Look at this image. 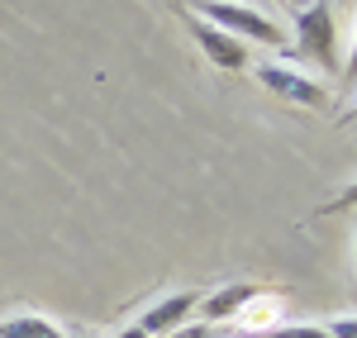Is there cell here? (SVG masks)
<instances>
[{
	"label": "cell",
	"instance_id": "obj_6",
	"mask_svg": "<svg viewBox=\"0 0 357 338\" xmlns=\"http://www.w3.org/2000/svg\"><path fill=\"white\" fill-rule=\"evenodd\" d=\"M248 300H257V286H224V291H215L205 300V324H220L229 314H238Z\"/></svg>",
	"mask_w": 357,
	"mask_h": 338
},
{
	"label": "cell",
	"instance_id": "obj_5",
	"mask_svg": "<svg viewBox=\"0 0 357 338\" xmlns=\"http://www.w3.org/2000/svg\"><path fill=\"white\" fill-rule=\"evenodd\" d=\"M191 33H195V43H200V53L210 57L215 67H248V48H243V38H234V33H224V29H215V24H205V20H195L191 24Z\"/></svg>",
	"mask_w": 357,
	"mask_h": 338
},
{
	"label": "cell",
	"instance_id": "obj_13",
	"mask_svg": "<svg viewBox=\"0 0 357 338\" xmlns=\"http://www.w3.org/2000/svg\"><path fill=\"white\" fill-rule=\"evenodd\" d=\"M348 72L357 77V38H353V57H348Z\"/></svg>",
	"mask_w": 357,
	"mask_h": 338
},
{
	"label": "cell",
	"instance_id": "obj_17",
	"mask_svg": "<svg viewBox=\"0 0 357 338\" xmlns=\"http://www.w3.org/2000/svg\"><path fill=\"white\" fill-rule=\"evenodd\" d=\"M238 5H243V0H238Z\"/></svg>",
	"mask_w": 357,
	"mask_h": 338
},
{
	"label": "cell",
	"instance_id": "obj_4",
	"mask_svg": "<svg viewBox=\"0 0 357 338\" xmlns=\"http://www.w3.org/2000/svg\"><path fill=\"white\" fill-rule=\"evenodd\" d=\"M200 305V295L195 291H172V295H162V300H153L148 310H143V319H138V329L153 338V334H172V329H181V324H191V310Z\"/></svg>",
	"mask_w": 357,
	"mask_h": 338
},
{
	"label": "cell",
	"instance_id": "obj_14",
	"mask_svg": "<svg viewBox=\"0 0 357 338\" xmlns=\"http://www.w3.org/2000/svg\"><path fill=\"white\" fill-rule=\"evenodd\" d=\"M286 5H301V10H305V5H310V0H286Z\"/></svg>",
	"mask_w": 357,
	"mask_h": 338
},
{
	"label": "cell",
	"instance_id": "obj_7",
	"mask_svg": "<svg viewBox=\"0 0 357 338\" xmlns=\"http://www.w3.org/2000/svg\"><path fill=\"white\" fill-rule=\"evenodd\" d=\"M0 338H67L53 319H38V314H10L0 319Z\"/></svg>",
	"mask_w": 357,
	"mask_h": 338
},
{
	"label": "cell",
	"instance_id": "obj_15",
	"mask_svg": "<svg viewBox=\"0 0 357 338\" xmlns=\"http://www.w3.org/2000/svg\"><path fill=\"white\" fill-rule=\"evenodd\" d=\"M67 338H91V334H67Z\"/></svg>",
	"mask_w": 357,
	"mask_h": 338
},
{
	"label": "cell",
	"instance_id": "obj_2",
	"mask_svg": "<svg viewBox=\"0 0 357 338\" xmlns=\"http://www.w3.org/2000/svg\"><path fill=\"white\" fill-rule=\"evenodd\" d=\"M296 48L305 57H314L319 67H333V15L324 0L305 5L301 15H296Z\"/></svg>",
	"mask_w": 357,
	"mask_h": 338
},
{
	"label": "cell",
	"instance_id": "obj_3",
	"mask_svg": "<svg viewBox=\"0 0 357 338\" xmlns=\"http://www.w3.org/2000/svg\"><path fill=\"white\" fill-rule=\"evenodd\" d=\"M257 82L276 91L281 100H291V105H324V86L314 82V77H301L296 67H281V62H267V67H257Z\"/></svg>",
	"mask_w": 357,
	"mask_h": 338
},
{
	"label": "cell",
	"instance_id": "obj_1",
	"mask_svg": "<svg viewBox=\"0 0 357 338\" xmlns=\"http://www.w3.org/2000/svg\"><path fill=\"white\" fill-rule=\"evenodd\" d=\"M195 20H205V24L224 29V33H234V38H252V43H267V48H281L286 43V33L262 15V10H252V5H238V0H200V15Z\"/></svg>",
	"mask_w": 357,
	"mask_h": 338
},
{
	"label": "cell",
	"instance_id": "obj_16",
	"mask_svg": "<svg viewBox=\"0 0 357 338\" xmlns=\"http://www.w3.org/2000/svg\"><path fill=\"white\" fill-rule=\"evenodd\" d=\"M353 262H357V248H353Z\"/></svg>",
	"mask_w": 357,
	"mask_h": 338
},
{
	"label": "cell",
	"instance_id": "obj_11",
	"mask_svg": "<svg viewBox=\"0 0 357 338\" xmlns=\"http://www.w3.org/2000/svg\"><path fill=\"white\" fill-rule=\"evenodd\" d=\"M348 205H357V181H353V186H348V191H343L338 200H333L329 210H348Z\"/></svg>",
	"mask_w": 357,
	"mask_h": 338
},
{
	"label": "cell",
	"instance_id": "obj_10",
	"mask_svg": "<svg viewBox=\"0 0 357 338\" xmlns=\"http://www.w3.org/2000/svg\"><path fill=\"white\" fill-rule=\"evenodd\" d=\"M329 338H357V314H343L329 324Z\"/></svg>",
	"mask_w": 357,
	"mask_h": 338
},
{
	"label": "cell",
	"instance_id": "obj_8",
	"mask_svg": "<svg viewBox=\"0 0 357 338\" xmlns=\"http://www.w3.org/2000/svg\"><path fill=\"white\" fill-rule=\"evenodd\" d=\"M252 338H329V329H319V324H281V329H257Z\"/></svg>",
	"mask_w": 357,
	"mask_h": 338
},
{
	"label": "cell",
	"instance_id": "obj_12",
	"mask_svg": "<svg viewBox=\"0 0 357 338\" xmlns=\"http://www.w3.org/2000/svg\"><path fill=\"white\" fill-rule=\"evenodd\" d=\"M114 338H148V334H143V329H138V324H134V329H119V334H114Z\"/></svg>",
	"mask_w": 357,
	"mask_h": 338
},
{
	"label": "cell",
	"instance_id": "obj_9",
	"mask_svg": "<svg viewBox=\"0 0 357 338\" xmlns=\"http://www.w3.org/2000/svg\"><path fill=\"white\" fill-rule=\"evenodd\" d=\"M167 338H220V329L200 319V324H181V329H172V334H167Z\"/></svg>",
	"mask_w": 357,
	"mask_h": 338
}]
</instances>
